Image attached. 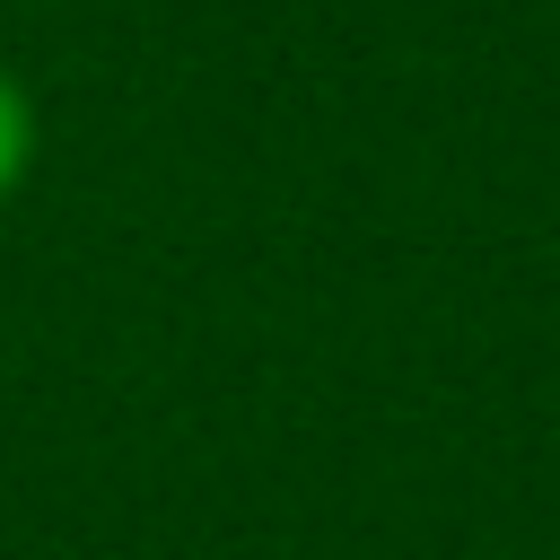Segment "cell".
I'll return each instance as SVG.
<instances>
[{"label":"cell","instance_id":"obj_1","mask_svg":"<svg viewBox=\"0 0 560 560\" xmlns=\"http://www.w3.org/2000/svg\"><path fill=\"white\" fill-rule=\"evenodd\" d=\"M26 158H35V105H26V88L0 70V201L26 184Z\"/></svg>","mask_w":560,"mask_h":560}]
</instances>
